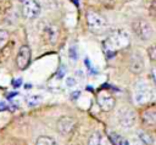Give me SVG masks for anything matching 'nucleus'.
Here are the masks:
<instances>
[{
  "label": "nucleus",
  "instance_id": "nucleus-1",
  "mask_svg": "<svg viewBox=\"0 0 156 145\" xmlns=\"http://www.w3.org/2000/svg\"><path fill=\"white\" fill-rule=\"evenodd\" d=\"M128 45H129V35L126 30L122 29L113 30L102 43L104 51L108 57L113 56L118 50L124 49Z\"/></svg>",
  "mask_w": 156,
  "mask_h": 145
},
{
  "label": "nucleus",
  "instance_id": "nucleus-2",
  "mask_svg": "<svg viewBox=\"0 0 156 145\" xmlns=\"http://www.w3.org/2000/svg\"><path fill=\"white\" fill-rule=\"evenodd\" d=\"M87 24L91 33L94 34H102L107 30V22L106 19L98 12L89 11L87 13Z\"/></svg>",
  "mask_w": 156,
  "mask_h": 145
},
{
  "label": "nucleus",
  "instance_id": "nucleus-3",
  "mask_svg": "<svg viewBox=\"0 0 156 145\" xmlns=\"http://www.w3.org/2000/svg\"><path fill=\"white\" fill-rule=\"evenodd\" d=\"M132 28H133V32L136 34V37H139L143 40L150 39L152 37V34H154L151 24L147 21L143 19V18L134 19L133 23H132Z\"/></svg>",
  "mask_w": 156,
  "mask_h": 145
},
{
  "label": "nucleus",
  "instance_id": "nucleus-4",
  "mask_svg": "<svg viewBox=\"0 0 156 145\" xmlns=\"http://www.w3.org/2000/svg\"><path fill=\"white\" fill-rule=\"evenodd\" d=\"M152 97H154V93H152L151 88L146 83L140 82V83H138L135 85V89H134V100H135L136 104H139V105L146 104Z\"/></svg>",
  "mask_w": 156,
  "mask_h": 145
},
{
  "label": "nucleus",
  "instance_id": "nucleus-5",
  "mask_svg": "<svg viewBox=\"0 0 156 145\" xmlns=\"http://www.w3.org/2000/svg\"><path fill=\"white\" fill-rule=\"evenodd\" d=\"M41 38L46 44H55L58 39V27L52 23H48L41 28Z\"/></svg>",
  "mask_w": 156,
  "mask_h": 145
},
{
  "label": "nucleus",
  "instance_id": "nucleus-6",
  "mask_svg": "<svg viewBox=\"0 0 156 145\" xmlns=\"http://www.w3.org/2000/svg\"><path fill=\"white\" fill-rule=\"evenodd\" d=\"M98 104L102 111H111L115 107L116 100L107 90H100L98 94Z\"/></svg>",
  "mask_w": 156,
  "mask_h": 145
},
{
  "label": "nucleus",
  "instance_id": "nucleus-7",
  "mask_svg": "<svg viewBox=\"0 0 156 145\" xmlns=\"http://www.w3.org/2000/svg\"><path fill=\"white\" fill-rule=\"evenodd\" d=\"M118 121L123 128L129 129L135 124L136 115L132 108H123L118 113Z\"/></svg>",
  "mask_w": 156,
  "mask_h": 145
},
{
  "label": "nucleus",
  "instance_id": "nucleus-8",
  "mask_svg": "<svg viewBox=\"0 0 156 145\" xmlns=\"http://www.w3.org/2000/svg\"><path fill=\"white\" fill-rule=\"evenodd\" d=\"M22 13L26 18L33 19V18L38 17L39 13H40V5L35 0H26L23 2Z\"/></svg>",
  "mask_w": 156,
  "mask_h": 145
},
{
  "label": "nucleus",
  "instance_id": "nucleus-9",
  "mask_svg": "<svg viewBox=\"0 0 156 145\" xmlns=\"http://www.w3.org/2000/svg\"><path fill=\"white\" fill-rule=\"evenodd\" d=\"M77 124V121L69 116H62L58 122H57V130L62 134V135H68L72 133V130L74 129Z\"/></svg>",
  "mask_w": 156,
  "mask_h": 145
},
{
  "label": "nucleus",
  "instance_id": "nucleus-10",
  "mask_svg": "<svg viewBox=\"0 0 156 145\" xmlns=\"http://www.w3.org/2000/svg\"><path fill=\"white\" fill-rule=\"evenodd\" d=\"M30 56H32V52H30L29 46L23 45L22 48H20V51L16 57L17 67L20 69H26L28 67V65L30 63Z\"/></svg>",
  "mask_w": 156,
  "mask_h": 145
},
{
  "label": "nucleus",
  "instance_id": "nucleus-11",
  "mask_svg": "<svg viewBox=\"0 0 156 145\" xmlns=\"http://www.w3.org/2000/svg\"><path fill=\"white\" fill-rule=\"evenodd\" d=\"M141 122L144 126L154 127L156 126V107L149 106L141 112Z\"/></svg>",
  "mask_w": 156,
  "mask_h": 145
},
{
  "label": "nucleus",
  "instance_id": "nucleus-12",
  "mask_svg": "<svg viewBox=\"0 0 156 145\" xmlns=\"http://www.w3.org/2000/svg\"><path fill=\"white\" fill-rule=\"evenodd\" d=\"M129 69L138 74L144 69V60L143 56L139 52H133L130 55V61H129Z\"/></svg>",
  "mask_w": 156,
  "mask_h": 145
},
{
  "label": "nucleus",
  "instance_id": "nucleus-13",
  "mask_svg": "<svg viewBox=\"0 0 156 145\" xmlns=\"http://www.w3.org/2000/svg\"><path fill=\"white\" fill-rule=\"evenodd\" d=\"M88 145H107V140H106L105 135H102L100 132H95L89 138Z\"/></svg>",
  "mask_w": 156,
  "mask_h": 145
},
{
  "label": "nucleus",
  "instance_id": "nucleus-14",
  "mask_svg": "<svg viewBox=\"0 0 156 145\" xmlns=\"http://www.w3.org/2000/svg\"><path fill=\"white\" fill-rule=\"evenodd\" d=\"M108 139L113 145H128V140L117 133H110Z\"/></svg>",
  "mask_w": 156,
  "mask_h": 145
},
{
  "label": "nucleus",
  "instance_id": "nucleus-15",
  "mask_svg": "<svg viewBox=\"0 0 156 145\" xmlns=\"http://www.w3.org/2000/svg\"><path fill=\"white\" fill-rule=\"evenodd\" d=\"M35 145H57L56 140L51 136H46V135H41L37 139Z\"/></svg>",
  "mask_w": 156,
  "mask_h": 145
},
{
  "label": "nucleus",
  "instance_id": "nucleus-16",
  "mask_svg": "<svg viewBox=\"0 0 156 145\" xmlns=\"http://www.w3.org/2000/svg\"><path fill=\"white\" fill-rule=\"evenodd\" d=\"M138 136H139V139L144 143V145H151L152 144V138H151V135L150 134H147L146 132H143V130H139L138 132Z\"/></svg>",
  "mask_w": 156,
  "mask_h": 145
},
{
  "label": "nucleus",
  "instance_id": "nucleus-17",
  "mask_svg": "<svg viewBox=\"0 0 156 145\" xmlns=\"http://www.w3.org/2000/svg\"><path fill=\"white\" fill-rule=\"evenodd\" d=\"M26 101H27V104H28L29 106H35V105H38V104L41 101V96H40V95H37V94L29 95V96L26 99Z\"/></svg>",
  "mask_w": 156,
  "mask_h": 145
},
{
  "label": "nucleus",
  "instance_id": "nucleus-18",
  "mask_svg": "<svg viewBox=\"0 0 156 145\" xmlns=\"http://www.w3.org/2000/svg\"><path fill=\"white\" fill-rule=\"evenodd\" d=\"M147 11L151 17L156 18V0H147Z\"/></svg>",
  "mask_w": 156,
  "mask_h": 145
},
{
  "label": "nucleus",
  "instance_id": "nucleus-19",
  "mask_svg": "<svg viewBox=\"0 0 156 145\" xmlns=\"http://www.w3.org/2000/svg\"><path fill=\"white\" fill-rule=\"evenodd\" d=\"M147 55H149V57H150L151 61H156V44L151 45L147 49Z\"/></svg>",
  "mask_w": 156,
  "mask_h": 145
},
{
  "label": "nucleus",
  "instance_id": "nucleus-20",
  "mask_svg": "<svg viewBox=\"0 0 156 145\" xmlns=\"http://www.w3.org/2000/svg\"><path fill=\"white\" fill-rule=\"evenodd\" d=\"M7 38H9V33L6 32V30H0V46H2L4 45V43L7 40Z\"/></svg>",
  "mask_w": 156,
  "mask_h": 145
},
{
  "label": "nucleus",
  "instance_id": "nucleus-21",
  "mask_svg": "<svg viewBox=\"0 0 156 145\" xmlns=\"http://www.w3.org/2000/svg\"><path fill=\"white\" fill-rule=\"evenodd\" d=\"M128 145H144V143L140 139H132L128 140Z\"/></svg>",
  "mask_w": 156,
  "mask_h": 145
},
{
  "label": "nucleus",
  "instance_id": "nucleus-22",
  "mask_svg": "<svg viewBox=\"0 0 156 145\" xmlns=\"http://www.w3.org/2000/svg\"><path fill=\"white\" fill-rule=\"evenodd\" d=\"M151 76H152V79H154V82H155V84H156V66L151 69Z\"/></svg>",
  "mask_w": 156,
  "mask_h": 145
},
{
  "label": "nucleus",
  "instance_id": "nucleus-23",
  "mask_svg": "<svg viewBox=\"0 0 156 145\" xmlns=\"http://www.w3.org/2000/svg\"><path fill=\"white\" fill-rule=\"evenodd\" d=\"M21 83H22V80H21V79H16V80H13V87H15V88H17V87H20V85H21Z\"/></svg>",
  "mask_w": 156,
  "mask_h": 145
},
{
  "label": "nucleus",
  "instance_id": "nucleus-24",
  "mask_svg": "<svg viewBox=\"0 0 156 145\" xmlns=\"http://www.w3.org/2000/svg\"><path fill=\"white\" fill-rule=\"evenodd\" d=\"M74 84V80L73 79H67V85H72Z\"/></svg>",
  "mask_w": 156,
  "mask_h": 145
},
{
  "label": "nucleus",
  "instance_id": "nucleus-25",
  "mask_svg": "<svg viewBox=\"0 0 156 145\" xmlns=\"http://www.w3.org/2000/svg\"><path fill=\"white\" fill-rule=\"evenodd\" d=\"M6 108V105L2 102V104H0V111H2V110H5Z\"/></svg>",
  "mask_w": 156,
  "mask_h": 145
},
{
  "label": "nucleus",
  "instance_id": "nucleus-26",
  "mask_svg": "<svg viewBox=\"0 0 156 145\" xmlns=\"http://www.w3.org/2000/svg\"><path fill=\"white\" fill-rule=\"evenodd\" d=\"M20 1H23V2H24V1H26V0H20Z\"/></svg>",
  "mask_w": 156,
  "mask_h": 145
}]
</instances>
